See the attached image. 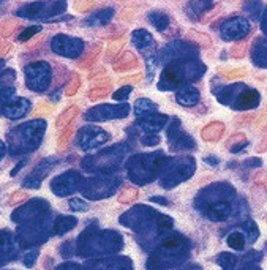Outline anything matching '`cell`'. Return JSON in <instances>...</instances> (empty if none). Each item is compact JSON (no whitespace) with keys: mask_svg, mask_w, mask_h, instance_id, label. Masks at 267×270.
I'll list each match as a JSON object with an SVG mask.
<instances>
[{"mask_svg":"<svg viewBox=\"0 0 267 270\" xmlns=\"http://www.w3.org/2000/svg\"><path fill=\"white\" fill-rule=\"evenodd\" d=\"M45 130V120L26 122L16 127L8 133V152L11 155H23V153L35 150L40 146L41 139H43Z\"/></svg>","mask_w":267,"mask_h":270,"instance_id":"6da1fadb","label":"cell"},{"mask_svg":"<svg viewBox=\"0 0 267 270\" xmlns=\"http://www.w3.org/2000/svg\"><path fill=\"white\" fill-rule=\"evenodd\" d=\"M51 67L46 62H35L26 67V84L30 90L45 92L51 84Z\"/></svg>","mask_w":267,"mask_h":270,"instance_id":"7a4b0ae2","label":"cell"},{"mask_svg":"<svg viewBox=\"0 0 267 270\" xmlns=\"http://www.w3.org/2000/svg\"><path fill=\"white\" fill-rule=\"evenodd\" d=\"M67 7L65 2H52V4H46V2H40V4H27L26 7L19 8L16 11L17 16H23L26 19H48L49 16H54L60 11H64Z\"/></svg>","mask_w":267,"mask_h":270,"instance_id":"3957f363","label":"cell"},{"mask_svg":"<svg viewBox=\"0 0 267 270\" xmlns=\"http://www.w3.org/2000/svg\"><path fill=\"white\" fill-rule=\"evenodd\" d=\"M51 49L55 54L74 59V57H78L82 52V49H84V43H82L79 38H73L67 35H55L51 41Z\"/></svg>","mask_w":267,"mask_h":270,"instance_id":"277c9868","label":"cell"},{"mask_svg":"<svg viewBox=\"0 0 267 270\" xmlns=\"http://www.w3.org/2000/svg\"><path fill=\"white\" fill-rule=\"evenodd\" d=\"M108 138L109 136L101 128L84 127V128H81L79 133H78V146L82 150H90V149L103 144L105 141H108Z\"/></svg>","mask_w":267,"mask_h":270,"instance_id":"5b68a950","label":"cell"},{"mask_svg":"<svg viewBox=\"0 0 267 270\" xmlns=\"http://www.w3.org/2000/svg\"><path fill=\"white\" fill-rule=\"evenodd\" d=\"M79 183H81V176L74 171H68L65 174L55 177L51 183V188L57 196H68L70 193L78 190Z\"/></svg>","mask_w":267,"mask_h":270,"instance_id":"8992f818","label":"cell"},{"mask_svg":"<svg viewBox=\"0 0 267 270\" xmlns=\"http://www.w3.org/2000/svg\"><path fill=\"white\" fill-rule=\"evenodd\" d=\"M250 30V24L246 19L242 17H234L226 21L221 27V38L226 41H234L239 40V38L245 36Z\"/></svg>","mask_w":267,"mask_h":270,"instance_id":"52a82bcc","label":"cell"},{"mask_svg":"<svg viewBox=\"0 0 267 270\" xmlns=\"http://www.w3.org/2000/svg\"><path fill=\"white\" fill-rule=\"evenodd\" d=\"M128 106H109V105H101L97 108H92L86 112L87 120H108V119H117L120 115H127Z\"/></svg>","mask_w":267,"mask_h":270,"instance_id":"ba28073f","label":"cell"},{"mask_svg":"<svg viewBox=\"0 0 267 270\" xmlns=\"http://www.w3.org/2000/svg\"><path fill=\"white\" fill-rule=\"evenodd\" d=\"M55 163H57L55 158H48V160L40 161L38 166L24 179V186H27V188H38L41 185V180H43V177L52 169V166Z\"/></svg>","mask_w":267,"mask_h":270,"instance_id":"9c48e42d","label":"cell"},{"mask_svg":"<svg viewBox=\"0 0 267 270\" xmlns=\"http://www.w3.org/2000/svg\"><path fill=\"white\" fill-rule=\"evenodd\" d=\"M30 109V101L26 100V98H14L11 101H7L4 106H2V112L5 117L8 119H21L24 117V115L29 112Z\"/></svg>","mask_w":267,"mask_h":270,"instance_id":"30bf717a","label":"cell"},{"mask_svg":"<svg viewBox=\"0 0 267 270\" xmlns=\"http://www.w3.org/2000/svg\"><path fill=\"white\" fill-rule=\"evenodd\" d=\"M230 212H231V207L228 202H215L209 207L207 215L212 221H221L224 218H228Z\"/></svg>","mask_w":267,"mask_h":270,"instance_id":"8fae6325","label":"cell"},{"mask_svg":"<svg viewBox=\"0 0 267 270\" xmlns=\"http://www.w3.org/2000/svg\"><path fill=\"white\" fill-rule=\"evenodd\" d=\"M177 101L183 106H195L199 101V92L196 89H185L177 95Z\"/></svg>","mask_w":267,"mask_h":270,"instance_id":"7c38bea8","label":"cell"},{"mask_svg":"<svg viewBox=\"0 0 267 270\" xmlns=\"http://www.w3.org/2000/svg\"><path fill=\"white\" fill-rule=\"evenodd\" d=\"M112 10L111 8H105V10H101L98 13H95L92 17L87 19V24L89 26H105L111 21V16H112Z\"/></svg>","mask_w":267,"mask_h":270,"instance_id":"4fadbf2b","label":"cell"},{"mask_svg":"<svg viewBox=\"0 0 267 270\" xmlns=\"http://www.w3.org/2000/svg\"><path fill=\"white\" fill-rule=\"evenodd\" d=\"M133 41L139 49H146V48L154 46V38L146 30H136L133 33Z\"/></svg>","mask_w":267,"mask_h":270,"instance_id":"5bb4252c","label":"cell"},{"mask_svg":"<svg viewBox=\"0 0 267 270\" xmlns=\"http://www.w3.org/2000/svg\"><path fill=\"white\" fill-rule=\"evenodd\" d=\"M259 103V95L256 90H246L242 98L239 101V108H243V109H249V108H256Z\"/></svg>","mask_w":267,"mask_h":270,"instance_id":"9a60e30c","label":"cell"},{"mask_svg":"<svg viewBox=\"0 0 267 270\" xmlns=\"http://www.w3.org/2000/svg\"><path fill=\"white\" fill-rule=\"evenodd\" d=\"M164 122H166V117H164V115H157V117H149L146 120H141V127L150 133H155L164 125Z\"/></svg>","mask_w":267,"mask_h":270,"instance_id":"2e32d148","label":"cell"},{"mask_svg":"<svg viewBox=\"0 0 267 270\" xmlns=\"http://www.w3.org/2000/svg\"><path fill=\"white\" fill-rule=\"evenodd\" d=\"M74 226H76V218L74 217H60L55 221V233L57 234H65Z\"/></svg>","mask_w":267,"mask_h":270,"instance_id":"e0dca14e","label":"cell"},{"mask_svg":"<svg viewBox=\"0 0 267 270\" xmlns=\"http://www.w3.org/2000/svg\"><path fill=\"white\" fill-rule=\"evenodd\" d=\"M155 111H157L155 105L149 100H138L135 105V112L138 117H142V115H146V114H152Z\"/></svg>","mask_w":267,"mask_h":270,"instance_id":"ac0fdd59","label":"cell"},{"mask_svg":"<svg viewBox=\"0 0 267 270\" xmlns=\"http://www.w3.org/2000/svg\"><path fill=\"white\" fill-rule=\"evenodd\" d=\"M150 23L158 29V30H164L168 27L169 24V19L166 17V14H163V13H152L150 14Z\"/></svg>","mask_w":267,"mask_h":270,"instance_id":"d6986e66","label":"cell"},{"mask_svg":"<svg viewBox=\"0 0 267 270\" xmlns=\"http://www.w3.org/2000/svg\"><path fill=\"white\" fill-rule=\"evenodd\" d=\"M228 245L234 250H242L243 245H245V239L240 233H233L230 237H228Z\"/></svg>","mask_w":267,"mask_h":270,"instance_id":"ffe728a7","label":"cell"},{"mask_svg":"<svg viewBox=\"0 0 267 270\" xmlns=\"http://www.w3.org/2000/svg\"><path fill=\"white\" fill-rule=\"evenodd\" d=\"M40 30H41V26H32V27H27L26 30L21 32V35H19V41H27V40H30V38H32L33 35H36Z\"/></svg>","mask_w":267,"mask_h":270,"instance_id":"44dd1931","label":"cell"},{"mask_svg":"<svg viewBox=\"0 0 267 270\" xmlns=\"http://www.w3.org/2000/svg\"><path fill=\"white\" fill-rule=\"evenodd\" d=\"M180 246H182V239H179V237H171V239H166L163 242V248L173 250V252H176V250H179Z\"/></svg>","mask_w":267,"mask_h":270,"instance_id":"7402d4cb","label":"cell"},{"mask_svg":"<svg viewBox=\"0 0 267 270\" xmlns=\"http://www.w3.org/2000/svg\"><path fill=\"white\" fill-rule=\"evenodd\" d=\"M131 92V87H123V89H120V90H117V93L114 95V98L116 100H120V98H127L128 96V93Z\"/></svg>","mask_w":267,"mask_h":270,"instance_id":"603a6c76","label":"cell"},{"mask_svg":"<svg viewBox=\"0 0 267 270\" xmlns=\"http://www.w3.org/2000/svg\"><path fill=\"white\" fill-rule=\"evenodd\" d=\"M70 205H71L74 210H86V209H87L86 202H82V201H79V199H71V201H70Z\"/></svg>","mask_w":267,"mask_h":270,"instance_id":"cb8c5ba5","label":"cell"},{"mask_svg":"<svg viewBox=\"0 0 267 270\" xmlns=\"http://www.w3.org/2000/svg\"><path fill=\"white\" fill-rule=\"evenodd\" d=\"M5 153H7V147H5V144H4L2 141H0V160L4 158Z\"/></svg>","mask_w":267,"mask_h":270,"instance_id":"d4e9b609","label":"cell"},{"mask_svg":"<svg viewBox=\"0 0 267 270\" xmlns=\"http://www.w3.org/2000/svg\"><path fill=\"white\" fill-rule=\"evenodd\" d=\"M152 201L154 202H160V204H168V201L163 199V198H152Z\"/></svg>","mask_w":267,"mask_h":270,"instance_id":"484cf974","label":"cell"},{"mask_svg":"<svg viewBox=\"0 0 267 270\" xmlns=\"http://www.w3.org/2000/svg\"><path fill=\"white\" fill-rule=\"evenodd\" d=\"M265 17H267V16H265ZM264 27H265V32H267V19L264 21Z\"/></svg>","mask_w":267,"mask_h":270,"instance_id":"4316f807","label":"cell"}]
</instances>
